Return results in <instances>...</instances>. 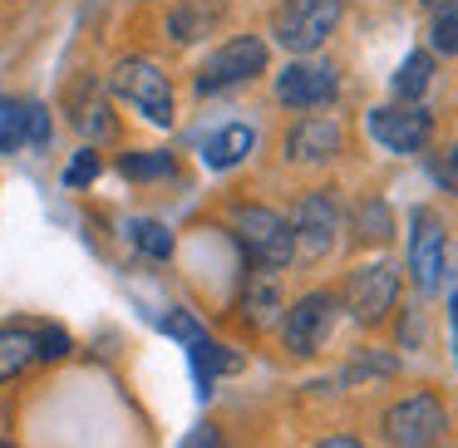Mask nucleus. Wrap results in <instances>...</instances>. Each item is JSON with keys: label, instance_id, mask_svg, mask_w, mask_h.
I'll list each match as a JSON object with an SVG mask.
<instances>
[{"label": "nucleus", "instance_id": "2eb2a0df", "mask_svg": "<svg viewBox=\"0 0 458 448\" xmlns=\"http://www.w3.org/2000/svg\"><path fill=\"white\" fill-rule=\"evenodd\" d=\"M70 119L80 133H89V139H109L114 133V114H109V99H104L94 84H80V89H70Z\"/></svg>", "mask_w": 458, "mask_h": 448}, {"label": "nucleus", "instance_id": "5701e85b", "mask_svg": "<svg viewBox=\"0 0 458 448\" xmlns=\"http://www.w3.org/2000/svg\"><path fill=\"white\" fill-rule=\"evenodd\" d=\"M355 227L365 241H389V232H394V217H389V207L379 198H365L355 207Z\"/></svg>", "mask_w": 458, "mask_h": 448}, {"label": "nucleus", "instance_id": "f8f14e48", "mask_svg": "<svg viewBox=\"0 0 458 448\" xmlns=\"http://www.w3.org/2000/svg\"><path fill=\"white\" fill-rule=\"evenodd\" d=\"M25 143H50V114L40 104L0 99V153H21Z\"/></svg>", "mask_w": 458, "mask_h": 448}, {"label": "nucleus", "instance_id": "f03ea898", "mask_svg": "<svg viewBox=\"0 0 458 448\" xmlns=\"http://www.w3.org/2000/svg\"><path fill=\"white\" fill-rule=\"evenodd\" d=\"M340 11H345V0H286V5L276 11L271 35H276L281 50H291V55L306 60L310 50H320V45L335 35Z\"/></svg>", "mask_w": 458, "mask_h": 448}, {"label": "nucleus", "instance_id": "c756f323", "mask_svg": "<svg viewBox=\"0 0 458 448\" xmlns=\"http://www.w3.org/2000/svg\"><path fill=\"white\" fill-rule=\"evenodd\" d=\"M316 448H365L360 438H326V444H316Z\"/></svg>", "mask_w": 458, "mask_h": 448}, {"label": "nucleus", "instance_id": "473e14b6", "mask_svg": "<svg viewBox=\"0 0 458 448\" xmlns=\"http://www.w3.org/2000/svg\"><path fill=\"white\" fill-rule=\"evenodd\" d=\"M424 5H444V0H424Z\"/></svg>", "mask_w": 458, "mask_h": 448}, {"label": "nucleus", "instance_id": "7c9ffc66", "mask_svg": "<svg viewBox=\"0 0 458 448\" xmlns=\"http://www.w3.org/2000/svg\"><path fill=\"white\" fill-rule=\"evenodd\" d=\"M444 168H448V178H458V143L448 148V163H444Z\"/></svg>", "mask_w": 458, "mask_h": 448}, {"label": "nucleus", "instance_id": "7ed1b4c3", "mask_svg": "<svg viewBox=\"0 0 458 448\" xmlns=\"http://www.w3.org/2000/svg\"><path fill=\"white\" fill-rule=\"evenodd\" d=\"M109 94H119L123 104H133V109L148 123H158V129L173 123V84L153 60H139V55H133V60H119L109 74Z\"/></svg>", "mask_w": 458, "mask_h": 448}, {"label": "nucleus", "instance_id": "393cba45", "mask_svg": "<svg viewBox=\"0 0 458 448\" xmlns=\"http://www.w3.org/2000/svg\"><path fill=\"white\" fill-rule=\"evenodd\" d=\"M163 330H168L173 340H182L188 350H198L202 340H208V330H202V320L192 316V310H168V316H163Z\"/></svg>", "mask_w": 458, "mask_h": 448}, {"label": "nucleus", "instance_id": "b1692460", "mask_svg": "<svg viewBox=\"0 0 458 448\" xmlns=\"http://www.w3.org/2000/svg\"><path fill=\"white\" fill-rule=\"evenodd\" d=\"M434 50L438 55H454L458 50V0H444L438 5V15H434Z\"/></svg>", "mask_w": 458, "mask_h": 448}, {"label": "nucleus", "instance_id": "ddd939ff", "mask_svg": "<svg viewBox=\"0 0 458 448\" xmlns=\"http://www.w3.org/2000/svg\"><path fill=\"white\" fill-rule=\"evenodd\" d=\"M286 153L296 163H326L340 153V123L335 119H320V114H310V119H301L296 129L286 133Z\"/></svg>", "mask_w": 458, "mask_h": 448}, {"label": "nucleus", "instance_id": "a878e982", "mask_svg": "<svg viewBox=\"0 0 458 448\" xmlns=\"http://www.w3.org/2000/svg\"><path fill=\"white\" fill-rule=\"evenodd\" d=\"M94 178H99V158L94 153H74L70 168H64V188H89Z\"/></svg>", "mask_w": 458, "mask_h": 448}, {"label": "nucleus", "instance_id": "0eeeda50", "mask_svg": "<svg viewBox=\"0 0 458 448\" xmlns=\"http://www.w3.org/2000/svg\"><path fill=\"white\" fill-rule=\"evenodd\" d=\"M409 276H414L419 291H438L444 281V257H448V237H444V222L438 212L414 207V222H409Z\"/></svg>", "mask_w": 458, "mask_h": 448}, {"label": "nucleus", "instance_id": "39448f33", "mask_svg": "<svg viewBox=\"0 0 458 448\" xmlns=\"http://www.w3.org/2000/svg\"><path fill=\"white\" fill-rule=\"evenodd\" d=\"M261 70H267V40H257V35H232L227 45H217L202 60L198 94H217V89H232V84H247Z\"/></svg>", "mask_w": 458, "mask_h": 448}, {"label": "nucleus", "instance_id": "2f4dec72", "mask_svg": "<svg viewBox=\"0 0 458 448\" xmlns=\"http://www.w3.org/2000/svg\"><path fill=\"white\" fill-rule=\"evenodd\" d=\"M0 448H15V444H11V438H0Z\"/></svg>", "mask_w": 458, "mask_h": 448}, {"label": "nucleus", "instance_id": "4be33fe9", "mask_svg": "<svg viewBox=\"0 0 458 448\" xmlns=\"http://www.w3.org/2000/svg\"><path fill=\"white\" fill-rule=\"evenodd\" d=\"M119 173L133 182H148V178H173V153H123Z\"/></svg>", "mask_w": 458, "mask_h": 448}, {"label": "nucleus", "instance_id": "c85d7f7f", "mask_svg": "<svg viewBox=\"0 0 458 448\" xmlns=\"http://www.w3.org/2000/svg\"><path fill=\"white\" fill-rule=\"evenodd\" d=\"M448 340H454V365H458V286H454V300H448Z\"/></svg>", "mask_w": 458, "mask_h": 448}, {"label": "nucleus", "instance_id": "dca6fc26", "mask_svg": "<svg viewBox=\"0 0 458 448\" xmlns=\"http://www.w3.org/2000/svg\"><path fill=\"white\" fill-rule=\"evenodd\" d=\"M242 310H247V320L257 330H271L281 320V291H276V281H271V271H257V276L247 281V291H242Z\"/></svg>", "mask_w": 458, "mask_h": 448}, {"label": "nucleus", "instance_id": "1a4fd4ad", "mask_svg": "<svg viewBox=\"0 0 458 448\" xmlns=\"http://www.w3.org/2000/svg\"><path fill=\"white\" fill-rule=\"evenodd\" d=\"M345 296H350V310H355L360 325H379V320H385L389 310H394L399 271L389 266V261H369V266H360L355 276H350Z\"/></svg>", "mask_w": 458, "mask_h": 448}, {"label": "nucleus", "instance_id": "6ab92c4d", "mask_svg": "<svg viewBox=\"0 0 458 448\" xmlns=\"http://www.w3.org/2000/svg\"><path fill=\"white\" fill-rule=\"evenodd\" d=\"M188 355H192V369H198V394H212V379L232 375V369L242 365V359L232 355L227 345H217V340H202L198 350H188Z\"/></svg>", "mask_w": 458, "mask_h": 448}, {"label": "nucleus", "instance_id": "9b49d317", "mask_svg": "<svg viewBox=\"0 0 458 448\" xmlns=\"http://www.w3.org/2000/svg\"><path fill=\"white\" fill-rule=\"evenodd\" d=\"M335 232H340V207L330 192H310L306 202L296 207V217H291V237H296V251L301 257H326L330 247H335Z\"/></svg>", "mask_w": 458, "mask_h": 448}, {"label": "nucleus", "instance_id": "f257e3e1", "mask_svg": "<svg viewBox=\"0 0 458 448\" xmlns=\"http://www.w3.org/2000/svg\"><path fill=\"white\" fill-rule=\"evenodd\" d=\"M232 232H237L242 251L251 257L257 271H281L296 257V237H291V222L271 207H237L232 212Z\"/></svg>", "mask_w": 458, "mask_h": 448}, {"label": "nucleus", "instance_id": "cd10ccee", "mask_svg": "<svg viewBox=\"0 0 458 448\" xmlns=\"http://www.w3.org/2000/svg\"><path fill=\"white\" fill-rule=\"evenodd\" d=\"M182 448H227V444H222V434L212 424H198L188 438H182Z\"/></svg>", "mask_w": 458, "mask_h": 448}, {"label": "nucleus", "instance_id": "f3484780", "mask_svg": "<svg viewBox=\"0 0 458 448\" xmlns=\"http://www.w3.org/2000/svg\"><path fill=\"white\" fill-rule=\"evenodd\" d=\"M222 21V0H188V5H178V11L168 15V35L178 45H188V40H202V35H212V25Z\"/></svg>", "mask_w": 458, "mask_h": 448}, {"label": "nucleus", "instance_id": "bb28decb", "mask_svg": "<svg viewBox=\"0 0 458 448\" xmlns=\"http://www.w3.org/2000/svg\"><path fill=\"white\" fill-rule=\"evenodd\" d=\"M35 350H40L45 359H64V355H70V335H64L60 325H45L40 340H35Z\"/></svg>", "mask_w": 458, "mask_h": 448}, {"label": "nucleus", "instance_id": "20e7f679", "mask_svg": "<svg viewBox=\"0 0 458 448\" xmlns=\"http://www.w3.org/2000/svg\"><path fill=\"white\" fill-rule=\"evenodd\" d=\"M444 428H448V409L428 389L389 404V414H385V438L394 448H434L444 438Z\"/></svg>", "mask_w": 458, "mask_h": 448}, {"label": "nucleus", "instance_id": "aec40b11", "mask_svg": "<svg viewBox=\"0 0 458 448\" xmlns=\"http://www.w3.org/2000/svg\"><path fill=\"white\" fill-rule=\"evenodd\" d=\"M428 80H434V60H428L424 50H414L404 64H399V74H394V94H399L404 104H414L419 94L428 89Z\"/></svg>", "mask_w": 458, "mask_h": 448}, {"label": "nucleus", "instance_id": "6e6552de", "mask_svg": "<svg viewBox=\"0 0 458 448\" xmlns=\"http://www.w3.org/2000/svg\"><path fill=\"white\" fill-rule=\"evenodd\" d=\"M428 133H434V119L419 104H385V109L369 114V139L389 153H419Z\"/></svg>", "mask_w": 458, "mask_h": 448}, {"label": "nucleus", "instance_id": "a211bd4d", "mask_svg": "<svg viewBox=\"0 0 458 448\" xmlns=\"http://www.w3.org/2000/svg\"><path fill=\"white\" fill-rule=\"evenodd\" d=\"M35 335L30 330H21V325H0V385L5 379H15V375H25V369L35 365Z\"/></svg>", "mask_w": 458, "mask_h": 448}, {"label": "nucleus", "instance_id": "423d86ee", "mask_svg": "<svg viewBox=\"0 0 458 448\" xmlns=\"http://www.w3.org/2000/svg\"><path fill=\"white\" fill-rule=\"evenodd\" d=\"M330 330H335V296H330V291L301 296L296 306L286 310V320H281V335H286L291 355H316L330 340Z\"/></svg>", "mask_w": 458, "mask_h": 448}, {"label": "nucleus", "instance_id": "4468645a", "mask_svg": "<svg viewBox=\"0 0 458 448\" xmlns=\"http://www.w3.org/2000/svg\"><path fill=\"white\" fill-rule=\"evenodd\" d=\"M251 148H257V133H251L247 123H227L222 133H212V139H208L202 163H208L212 173H227V168H237V163H247Z\"/></svg>", "mask_w": 458, "mask_h": 448}, {"label": "nucleus", "instance_id": "9d476101", "mask_svg": "<svg viewBox=\"0 0 458 448\" xmlns=\"http://www.w3.org/2000/svg\"><path fill=\"white\" fill-rule=\"evenodd\" d=\"M335 89H340L335 64L326 60H296L276 74V99L286 109H320V104L335 99Z\"/></svg>", "mask_w": 458, "mask_h": 448}, {"label": "nucleus", "instance_id": "412c9836", "mask_svg": "<svg viewBox=\"0 0 458 448\" xmlns=\"http://www.w3.org/2000/svg\"><path fill=\"white\" fill-rule=\"evenodd\" d=\"M129 232H133V247H139L143 257H158V261H168V257H173V232L163 227V222L133 217V222H129Z\"/></svg>", "mask_w": 458, "mask_h": 448}]
</instances>
